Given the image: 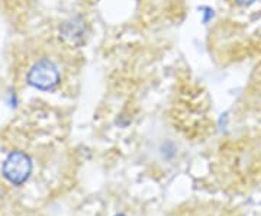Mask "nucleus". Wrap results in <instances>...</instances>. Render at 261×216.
<instances>
[{
    "instance_id": "nucleus-1",
    "label": "nucleus",
    "mask_w": 261,
    "mask_h": 216,
    "mask_svg": "<svg viewBox=\"0 0 261 216\" xmlns=\"http://www.w3.org/2000/svg\"><path fill=\"white\" fill-rule=\"evenodd\" d=\"M32 160L23 151H12L3 161L2 173L3 177L13 186H22L32 174Z\"/></svg>"
},
{
    "instance_id": "nucleus-2",
    "label": "nucleus",
    "mask_w": 261,
    "mask_h": 216,
    "mask_svg": "<svg viewBox=\"0 0 261 216\" xmlns=\"http://www.w3.org/2000/svg\"><path fill=\"white\" fill-rule=\"evenodd\" d=\"M60 71L58 67L47 58H42L37 61L34 66L31 67L27 75V82L31 87L42 90V92H49L54 90L57 86L60 85Z\"/></svg>"
},
{
    "instance_id": "nucleus-3",
    "label": "nucleus",
    "mask_w": 261,
    "mask_h": 216,
    "mask_svg": "<svg viewBox=\"0 0 261 216\" xmlns=\"http://www.w3.org/2000/svg\"><path fill=\"white\" fill-rule=\"evenodd\" d=\"M60 37L71 45H80L86 37V22L80 16H73L60 26Z\"/></svg>"
},
{
    "instance_id": "nucleus-4",
    "label": "nucleus",
    "mask_w": 261,
    "mask_h": 216,
    "mask_svg": "<svg viewBox=\"0 0 261 216\" xmlns=\"http://www.w3.org/2000/svg\"><path fill=\"white\" fill-rule=\"evenodd\" d=\"M160 154L161 158L164 161L174 160V157L177 155V147L173 141H164L160 147Z\"/></svg>"
},
{
    "instance_id": "nucleus-5",
    "label": "nucleus",
    "mask_w": 261,
    "mask_h": 216,
    "mask_svg": "<svg viewBox=\"0 0 261 216\" xmlns=\"http://www.w3.org/2000/svg\"><path fill=\"white\" fill-rule=\"evenodd\" d=\"M254 2H255V0H235V3H237L238 6H241V8H248V6H251Z\"/></svg>"
},
{
    "instance_id": "nucleus-6",
    "label": "nucleus",
    "mask_w": 261,
    "mask_h": 216,
    "mask_svg": "<svg viewBox=\"0 0 261 216\" xmlns=\"http://www.w3.org/2000/svg\"><path fill=\"white\" fill-rule=\"evenodd\" d=\"M113 216H126V215H123V213H116V215H113Z\"/></svg>"
}]
</instances>
